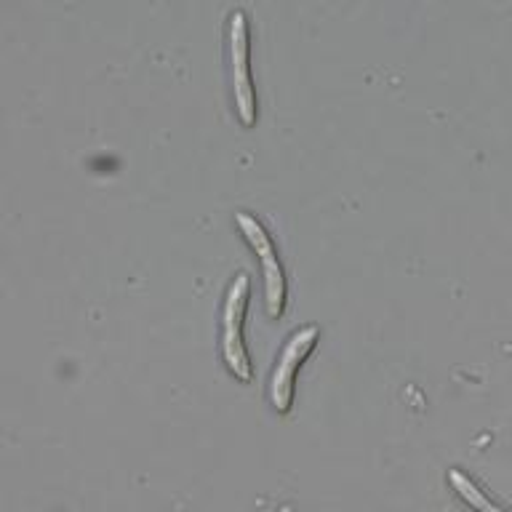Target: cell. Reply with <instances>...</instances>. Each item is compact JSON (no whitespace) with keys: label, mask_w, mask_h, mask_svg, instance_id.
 I'll return each mask as SVG.
<instances>
[{"label":"cell","mask_w":512,"mask_h":512,"mask_svg":"<svg viewBox=\"0 0 512 512\" xmlns=\"http://www.w3.org/2000/svg\"><path fill=\"white\" fill-rule=\"evenodd\" d=\"M248 16L243 8H235L227 19V54H230V80H232V102L243 126H254L259 118L256 107V88L248 67Z\"/></svg>","instance_id":"2"},{"label":"cell","mask_w":512,"mask_h":512,"mask_svg":"<svg viewBox=\"0 0 512 512\" xmlns=\"http://www.w3.org/2000/svg\"><path fill=\"white\" fill-rule=\"evenodd\" d=\"M248 294H251V278L248 272H238L227 286L222 302V318H219V352L227 371L240 382L254 379V368L248 358L246 342H243V320H246Z\"/></svg>","instance_id":"1"},{"label":"cell","mask_w":512,"mask_h":512,"mask_svg":"<svg viewBox=\"0 0 512 512\" xmlns=\"http://www.w3.org/2000/svg\"><path fill=\"white\" fill-rule=\"evenodd\" d=\"M235 224H238L240 235L248 240V246L254 248V254L259 256L264 275V304H267V315L270 318H280L283 307H286V272H283V262H280L278 248L272 243V235L267 232L259 219L248 211H238L235 214Z\"/></svg>","instance_id":"3"},{"label":"cell","mask_w":512,"mask_h":512,"mask_svg":"<svg viewBox=\"0 0 512 512\" xmlns=\"http://www.w3.org/2000/svg\"><path fill=\"white\" fill-rule=\"evenodd\" d=\"M320 339V326L315 323H307V326H299L294 334L288 336L286 344L280 347L278 360L272 366L270 376V400L275 411L286 414L291 403H294V384H296V371L302 368V363L307 360L315 344Z\"/></svg>","instance_id":"4"},{"label":"cell","mask_w":512,"mask_h":512,"mask_svg":"<svg viewBox=\"0 0 512 512\" xmlns=\"http://www.w3.org/2000/svg\"><path fill=\"white\" fill-rule=\"evenodd\" d=\"M448 480H451V486H454L456 494L462 496V502L470 504L475 512H510V510H504V507H499L496 502H491L486 491H483V488H480L478 483L467 475V472L451 470L448 472Z\"/></svg>","instance_id":"5"}]
</instances>
